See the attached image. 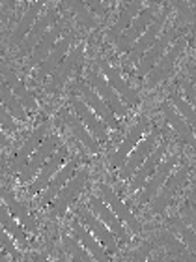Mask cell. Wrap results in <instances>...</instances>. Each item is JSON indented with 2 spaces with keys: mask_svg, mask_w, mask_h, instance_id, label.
<instances>
[{
  "mask_svg": "<svg viewBox=\"0 0 196 262\" xmlns=\"http://www.w3.org/2000/svg\"><path fill=\"white\" fill-rule=\"evenodd\" d=\"M73 213H75L77 217L82 221V225H84V227H86V229L90 230L95 238H97V242L105 247V249H107V253H109L110 257L120 255V244H118V238L110 232V229L107 227V225L101 223V221L93 215L92 210H90L86 204L79 202V204L73 208Z\"/></svg>",
  "mask_w": 196,
  "mask_h": 262,
  "instance_id": "cell-1",
  "label": "cell"
},
{
  "mask_svg": "<svg viewBox=\"0 0 196 262\" xmlns=\"http://www.w3.org/2000/svg\"><path fill=\"white\" fill-rule=\"evenodd\" d=\"M71 86L77 88V92H79L82 101L103 120V124L109 127V129H112V131L121 129V124H120V120H118V116L109 109V105L105 103L103 99H101V96L93 90L92 84H88V82H84V81H75Z\"/></svg>",
  "mask_w": 196,
  "mask_h": 262,
  "instance_id": "cell-2",
  "label": "cell"
},
{
  "mask_svg": "<svg viewBox=\"0 0 196 262\" xmlns=\"http://www.w3.org/2000/svg\"><path fill=\"white\" fill-rule=\"evenodd\" d=\"M97 193H99V196H101V199L109 204L110 210L118 215V219H120L121 223L126 225L127 230H131L135 236L140 234L142 230H144V227H142V223H140V219L136 217L135 213H133V210L127 206L126 202L121 201L118 193H114V189H112L109 184H105V182H97Z\"/></svg>",
  "mask_w": 196,
  "mask_h": 262,
  "instance_id": "cell-3",
  "label": "cell"
},
{
  "mask_svg": "<svg viewBox=\"0 0 196 262\" xmlns=\"http://www.w3.org/2000/svg\"><path fill=\"white\" fill-rule=\"evenodd\" d=\"M58 146H60V137L56 135V133H51V135L41 142V146L34 152V156L30 158V161H28V165L24 167V170L19 174V182H21L22 186H30V184L36 180V176L39 174V170L43 169V165L58 152Z\"/></svg>",
  "mask_w": 196,
  "mask_h": 262,
  "instance_id": "cell-4",
  "label": "cell"
},
{
  "mask_svg": "<svg viewBox=\"0 0 196 262\" xmlns=\"http://www.w3.org/2000/svg\"><path fill=\"white\" fill-rule=\"evenodd\" d=\"M178 38H180V27H170L166 30H163V34L159 36V39L153 43L152 49L148 51L146 55H144V58L138 62V66H136V75L140 77V79H146L152 73L153 68L159 64V60L166 55L170 45L174 43Z\"/></svg>",
  "mask_w": 196,
  "mask_h": 262,
  "instance_id": "cell-5",
  "label": "cell"
},
{
  "mask_svg": "<svg viewBox=\"0 0 196 262\" xmlns=\"http://www.w3.org/2000/svg\"><path fill=\"white\" fill-rule=\"evenodd\" d=\"M86 182H88V169H81L69 182H67V186L62 189L60 195L56 196L55 202L51 204L49 217L51 219L64 217V213L73 206V202L79 199V195L82 193V189L86 187Z\"/></svg>",
  "mask_w": 196,
  "mask_h": 262,
  "instance_id": "cell-6",
  "label": "cell"
},
{
  "mask_svg": "<svg viewBox=\"0 0 196 262\" xmlns=\"http://www.w3.org/2000/svg\"><path fill=\"white\" fill-rule=\"evenodd\" d=\"M51 127H53L51 122H43V124H39V126L28 135V139L22 142V146L17 150L13 159H11L10 170L13 174H21L22 170H24V167L28 165V161H30V158L34 156V152H36V150L41 146V142L51 135Z\"/></svg>",
  "mask_w": 196,
  "mask_h": 262,
  "instance_id": "cell-7",
  "label": "cell"
},
{
  "mask_svg": "<svg viewBox=\"0 0 196 262\" xmlns=\"http://www.w3.org/2000/svg\"><path fill=\"white\" fill-rule=\"evenodd\" d=\"M159 137H161V131L153 129L150 135H146L138 142V146L129 154V158H127L124 169L120 170V180L129 182L131 178L136 174V170L140 169L142 165H144V161H146V159L155 152V148L159 146Z\"/></svg>",
  "mask_w": 196,
  "mask_h": 262,
  "instance_id": "cell-8",
  "label": "cell"
},
{
  "mask_svg": "<svg viewBox=\"0 0 196 262\" xmlns=\"http://www.w3.org/2000/svg\"><path fill=\"white\" fill-rule=\"evenodd\" d=\"M97 66L99 70H101V73L105 75V79L109 81V84L116 90V94L121 98V101L129 107V109H135V107H140L142 103V98L140 94L136 92L135 88L131 86L129 82L121 77V71L118 70V68H114V66H110L107 60H103V58H99L97 60Z\"/></svg>",
  "mask_w": 196,
  "mask_h": 262,
  "instance_id": "cell-9",
  "label": "cell"
},
{
  "mask_svg": "<svg viewBox=\"0 0 196 262\" xmlns=\"http://www.w3.org/2000/svg\"><path fill=\"white\" fill-rule=\"evenodd\" d=\"M155 17H157L155 8H153V6H144V10L140 11V15L135 17V21L131 23V27L127 28L126 32L121 34L116 41H112L116 51H118V53H129V51L133 49V45L144 36V32L148 30V27L152 25Z\"/></svg>",
  "mask_w": 196,
  "mask_h": 262,
  "instance_id": "cell-10",
  "label": "cell"
},
{
  "mask_svg": "<svg viewBox=\"0 0 196 262\" xmlns=\"http://www.w3.org/2000/svg\"><path fill=\"white\" fill-rule=\"evenodd\" d=\"M60 19H62V17L58 15V8H56V6H49L43 15H39V19L36 21V25H34V28L30 30V34L24 38V41L19 45L17 55H19V56H28V58H30V55H32L34 49L38 47L39 41L43 39L45 34L49 32L51 28L55 27Z\"/></svg>",
  "mask_w": 196,
  "mask_h": 262,
  "instance_id": "cell-11",
  "label": "cell"
},
{
  "mask_svg": "<svg viewBox=\"0 0 196 262\" xmlns=\"http://www.w3.org/2000/svg\"><path fill=\"white\" fill-rule=\"evenodd\" d=\"M187 47V39L185 38H178L174 41V43L170 45V49L166 51V55L159 60V64L155 66L152 70V73L146 77V81H144V86L146 88H155L159 86L163 81H166L170 77V73H172V70H174L176 62H178V58L181 56V53H183V49Z\"/></svg>",
  "mask_w": 196,
  "mask_h": 262,
  "instance_id": "cell-12",
  "label": "cell"
},
{
  "mask_svg": "<svg viewBox=\"0 0 196 262\" xmlns=\"http://www.w3.org/2000/svg\"><path fill=\"white\" fill-rule=\"evenodd\" d=\"M82 58H84V43H79L77 47L69 51V55L62 62L56 71L51 75V81L47 84V92L58 94L64 88V84L69 81V77L73 73H79L82 68Z\"/></svg>",
  "mask_w": 196,
  "mask_h": 262,
  "instance_id": "cell-13",
  "label": "cell"
},
{
  "mask_svg": "<svg viewBox=\"0 0 196 262\" xmlns=\"http://www.w3.org/2000/svg\"><path fill=\"white\" fill-rule=\"evenodd\" d=\"M148 126H150V118H148L146 115H142L140 118H138V122L129 129V133H127L126 139L121 141L120 146L116 148V152L110 154L109 163L112 165L114 169H120V170L124 169V165H126L129 154L133 152V150L138 146V142L144 139V131L148 129Z\"/></svg>",
  "mask_w": 196,
  "mask_h": 262,
  "instance_id": "cell-14",
  "label": "cell"
},
{
  "mask_svg": "<svg viewBox=\"0 0 196 262\" xmlns=\"http://www.w3.org/2000/svg\"><path fill=\"white\" fill-rule=\"evenodd\" d=\"M88 208L92 210V213L101 221V223H105L109 227L110 232H112L118 240H121V244H129L131 238H129V232H127V227L118 219V215L110 210V206L101 199V196L99 195L88 196Z\"/></svg>",
  "mask_w": 196,
  "mask_h": 262,
  "instance_id": "cell-15",
  "label": "cell"
},
{
  "mask_svg": "<svg viewBox=\"0 0 196 262\" xmlns=\"http://www.w3.org/2000/svg\"><path fill=\"white\" fill-rule=\"evenodd\" d=\"M166 17H168V10H166V8H163V10H161V13H157V17L153 19V23L148 27V30L144 32V36H142V38L138 39L135 45H133V49L127 53V62H129V64L138 66V62L144 58V55L152 49L153 43H155V41L159 39V36L163 34Z\"/></svg>",
  "mask_w": 196,
  "mask_h": 262,
  "instance_id": "cell-16",
  "label": "cell"
},
{
  "mask_svg": "<svg viewBox=\"0 0 196 262\" xmlns=\"http://www.w3.org/2000/svg\"><path fill=\"white\" fill-rule=\"evenodd\" d=\"M178 158H180V154H170L168 158L163 159V163L159 165V169L155 170V174L148 180V184L144 186V189H142L140 196H138V204H140V206L152 204V201L157 196V193L163 189V186L170 178L172 170L176 169V165H178Z\"/></svg>",
  "mask_w": 196,
  "mask_h": 262,
  "instance_id": "cell-17",
  "label": "cell"
},
{
  "mask_svg": "<svg viewBox=\"0 0 196 262\" xmlns=\"http://www.w3.org/2000/svg\"><path fill=\"white\" fill-rule=\"evenodd\" d=\"M88 81H90V84L93 86V90L101 96V99L109 105V109L118 116V120H120V118H126V116L129 115V107L121 101V98L116 94L114 88L110 86L103 73H97L95 70H90L88 71Z\"/></svg>",
  "mask_w": 196,
  "mask_h": 262,
  "instance_id": "cell-18",
  "label": "cell"
},
{
  "mask_svg": "<svg viewBox=\"0 0 196 262\" xmlns=\"http://www.w3.org/2000/svg\"><path fill=\"white\" fill-rule=\"evenodd\" d=\"M187 176H189V167H187V165H181L180 169H176V172L170 174V178L166 180L163 189H161V191L157 193V196L152 201V204H150V213H153V215L163 213L164 210L170 206V202H172L174 195L178 193V189L187 182Z\"/></svg>",
  "mask_w": 196,
  "mask_h": 262,
  "instance_id": "cell-19",
  "label": "cell"
},
{
  "mask_svg": "<svg viewBox=\"0 0 196 262\" xmlns=\"http://www.w3.org/2000/svg\"><path fill=\"white\" fill-rule=\"evenodd\" d=\"M67 146H62L58 148V152L53 156V158L47 161V163L43 165V169L39 170V174L36 176V180L30 184V186L27 187V195L28 199H34V196L38 195V193H43L45 189H47V186H49V182L55 178V174L58 172V170L62 169L65 165V159H67Z\"/></svg>",
  "mask_w": 196,
  "mask_h": 262,
  "instance_id": "cell-20",
  "label": "cell"
},
{
  "mask_svg": "<svg viewBox=\"0 0 196 262\" xmlns=\"http://www.w3.org/2000/svg\"><path fill=\"white\" fill-rule=\"evenodd\" d=\"M67 98H69V105L73 107L75 115L84 122V126L88 127V131H90L97 141H107V139H109V127L105 126L103 120H101V118L82 101L81 96H77L73 90H69V96H67Z\"/></svg>",
  "mask_w": 196,
  "mask_h": 262,
  "instance_id": "cell-21",
  "label": "cell"
},
{
  "mask_svg": "<svg viewBox=\"0 0 196 262\" xmlns=\"http://www.w3.org/2000/svg\"><path fill=\"white\" fill-rule=\"evenodd\" d=\"M69 227H71V232H73V238H75V240L79 242V244H81V246L84 247L90 255H92L93 260L95 262H114L112 260V257L107 253V249L99 244L97 238H95V236H93L92 232L82 225V221L77 217V215L71 217Z\"/></svg>",
  "mask_w": 196,
  "mask_h": 262,
  "instance_id": "cell-22",
  "label": "cell"
},
{
  "mask_svg": "<svg viewBox=\"0 0 196 262\" xmlns=\"http://www.w3.org/2000/svg\"><path fill=\"white\" fill-rule=\"evenodd\" d=\"M0 71H2V81L11 88V92L15 94L17 99L22 103V107L27 109V113H36V111L39 109L38 99L34 98L32 90L17 77V73L11 70L10 64H8L6 60H2V64H0Z\"/></svg>",
  "mask_w": 196,
  "mask_h": 262,
  "instance_id": "cell-23",
  "label": "cell"
},
{
  "mask_svg": "<svg viewBox=\"0 0 196 262\" xmlns=\"http://www.w3.org/2000/svg\"><path fill=\"white\" fill-rule=\"evenodd\" d=\"M77 165H79V161H77V159H69V161H67V163H65L64 167L56 172L55 178L49 182L47 189L39 195V199H38V206L39 208H47V206H51V204L55 202L56 196L60 195L62 189L67 186V182H69L71 178L77 174Z\"/></svg>",
  "mask_w": 196,
  "mask_h": 262,
  "instance_id": "cell-24",
  "label": "cell"
},
{
  "mask_svg": "<svg viewBox=\"0 0 196 262\" xmlns=\"http://www.w3.org/2000/svg\"><path fill=\"white\" fill-rule=\"evenodd\" d=\"M2 204L10 210L11 217L17 219V221L24 227L27 232H30V234H36V232H38V221L34 217V213H30V208L22 201H19L15 196V193L10 191L8 187H2Z\"/></svg>",
  "mask_w": 196,
  "mask_h": 262,
  "instance_id": "cell-25",
  "label": "cell"
},
{
  "mask_svg": "<svg viewBox=\"0 0 196 262\" xmlns=\"http://www.w3.org/2000/svg\"><path fill=\"white\" fill-rule=\"evenodd\" d=\"M166 150H168V144H166V142H159V146L155 148V152H153L152 156L144 161V165L136 170V174L129 180V191L131 193L138 191V189H144V186L148 184V180L155 174V170L159 169V165L163 163Z\"/></svg>",
  "mask_w": 196,
  "mask_h": 262,
  "instance_id": "cell-26",
  "label": "cell"
},
{
  "mask_svg": "<svg viewBox=\"0 0 196 262\" xmlns=\"http://www.w3.org/2000/svg\"><path fill=\"white\" fill-rule=\"evenodd\" d=\"M71 41H73V32H67L62 36L60 41L55 45V49L51 51V55L47 56V60L36 70V79L38 81H43L45 77L53 75L56 71V68L67 58V55H69L71 51Z\"/></svg>",
  "mask_w": 196,
  "mask_h": 262,
  "instance_id": "cell-27",
  "label": "cell"
},
{
  "mask_svg": "<svg viewBox=\"0 0 196 262\" xmlns=\"http://www.w3.org/2000/svg\"><path fill=\"white\" fill-rule=\"evenodd\" d=\"M64 30H65V21L64 19H60L55 27L51 28L49 32L45 34L43 39L39 41L38 47H36L34 53L30 55V58H28V66H30V68H36V70H38L39 66L47 60V56L51 55V51L55 49V45L60 41L62 32H64Z\"/></svg>",
  "mask_w": 196,
  "mask_h": 262,
  "instance_id": "cell-28",
  "label": "cell"
},
{
  "mask_svg": "<svg viewBox=\"0 0 196 262\" xmlns=\"http://www.w3.org/2000/svg\"><path fill=\"white\" fill-rule=\"evenodd\" d=\"M60 116L64 118L65 126L69 127L71 133H73V135L82 142V146L86 148L92 156H99V152H101V148H99V141L92 135V133H90V131H88V127L84 126V122H82L75 113H71V111H67V109H62Z\"/></svg>",
  "mask_w": 196,
  "mask_h": 262,
  "instance_id": "cell-29",
  "label": "cell"
},
{
  "mask_svg": "<svg viewBox=\"0 0 196 262\" xmlns=\"http://www.w3.org/2000/svg\"><path fill=\"white\" fill-rule=\"evenodd\" d=\"M142 10H144L142 2H124V4H120V13H118V19H116L114 25L107 30V39H109L110 43H112V41H116L121 34L126 32L127 28L131 27V23L135 21V17L140 15Z\"/></svg>",
  "mask_w": 196,
  "mask_h": 262,
  "instance_id": "cell-30",
  "label": "cell"
},
{
  "mask_svg": "<svg viewBox=\"0 0 196 262\" xmlns=\"http://www.w3.org/2000/svg\"><path fill=\"white\" fill-rule=\"evenodd\" d=\"M41 10H43V2H41V0H38V2H32V4L28 6L27 11L22 13V17L19 19L17 27L13 28V32H11V36H10V45H11V47L21 45L22 41H24V38L30 34V30L34 28L36 21L39 19V13H41Z\"/></svg>",
  "mask_w": 196,
  "mask_h": 262,
  "instance_id": "cell-31",
  "label": "cell"
},
{
  "mask_svg": "<svg viewBox=\"0 0 196 262\" xmlns=\"http://www.w3.org/2000/svg\"><path fill=\"white\" fill-rule=\"evenodd\" d=\"M161 113L164 115V120H166V124H170V127L176 131V135L180 137V139L185 142V144H189V146L196 150V135H194V131H192L191 126H189V124L183 120V116H181L180 113L174 109V105L166 103V101H164V103L161 105Z\"/></svg>",
  "mask_w": 196,
  "mask_h": 262,
  "instance_id": "cell-32",
  "label": "cell"
},
{
  "mask_svg": "<svg viewBox=\"0 0 196 262\" xmlns=\"http://www.w3.org/2000/svg\"><path fill=\"white\" fill-rule=\"evenodd\" d=\"M0 221H2V230L8 232V234L13 238V242L17 244V247H19L22 253L30 251V242H28L27 230H24V227H22L17 219L11 217L10 210H8L4 204H2V208H0Z\"/></svg>",
  "mask_w": 196,
  "mask_h": 262,
  "instance_id": "cell-33",
  "label": "cell"
},
{
  "mask_svg": "<svg viewBox=\"0 0 196 262\" xmlns=\"http://www.w3.org/2000/svg\"><path fill=\"white\" fill-rule=\"evenodd\" d=\"M157 238H159V242L166 247V251H168L178 262H196V257L189 251V247H187L180 238H176L174 232H170L168 229L159 230Z\"/></svg>",
  "mask_w": 196,
  "mask_h": 262,
  "instance_id": "cell-34",
  "label": "cell"
},
{
  "mask_svg": "<svg viewBox=\"0 0 196 262\" xmlns=\"http://www.w3.org/2000/svg\"><path fill=\"white\" fill-rule=\"evenodd\" d=\"M0 99H2V107H4V109H8V113H10L15 120H21V122L28 120L27 109L22 107V103L17 99V96L11 92V88L8 86L4 81L0 82Z\"/></svg>",
  "mask_w": 196,
  "mask_h": 262,
  "instance_id": "cell-35",
  "label": "cell"
},
{
  "mask_svg": "<svg viewBox=\"0 0 196 262\" xmlns=\"http://www.w3.org/2000/svg\"><path fill=\"white\" fill-rule=\"evenodd\" d=\"M168 230L180 236V240L189 247V251L196 257V232L180 217V215H172V217L168 219Z\"/></svg>",
  "mask_w": 196,
  "mask_h": 262,
  "instance_id": "cell-36",
  "label": "cell"
},
{
  "mask_svg": "<svg viewBox=\"0 0 196 262\" xmlns=\"http://www.w3.org/2000/svg\"><path fill=\"white\" fill-rule=\"evenodd\" d=\"M168 98H170V103L174 105V109L183 116V120L191 126V129L194 131V135H196V111L187 103V99L183 98L181 92H178L176 88H170L168 90Z\"/></svg>",
  "mask_w": 196,
  "mask_h": 262,
  "instance_id": "cell-37",
  "label": "cell"
},
{
  "mask_svg": "<svg viewBox=\"0 0 196 262\" xmlns=\"http://www.w3.org/2000/svg\"><path fill=\"white\" fill-rule=\"evenodd\" d=\"M65 6L75 13L77 23H79L82 28L92 30V28L97 27V19H95V15H93V11L88 8L86 2H65Z\"/></svg>",
  "mask_w": 196,
  "mask_h": 262,
  "instance_id": "cell-38",
  "label": "cell"
},
{
  "mask_svg": "<svg viewBox=\"0 0 196 262\" xmlns=\"http://www.w3.org/2000/svg\"><path fill=\"white\" fill-rule=\"evenodd\" d=\"M60 238H62V246H64L65 251L71 255L73 262H95L92 255H90V253H88L86 249H84V247H82L81 244H79V242L73 238V236L62 232Z\"/></svg>",
  "mask_w": 196,
  "mask_h": 262,
  "instance_id": "cell-39",
  "label": "cell"
},
{
  "mask_svg": "<svg viewBox=\"0 0 196 262\" xmlns=\"http://www.w3.org/2000/svg\"><path fill=\"white\" fill-rule=\"evenodd\" d=\"M2 253H10L11 258H13L15 262L24 260V253L17 247V244L13 242V238H11L8 232H4V230H2Z\"/></svg>",
  "mask_w": 196,
  "mask_h": 262,
  "instance_id": "cell-40",
  "label": "cell"
},
{
  "mask_svg": "<svg viewBox=\"0 0 196 262\" xmlns=\"http://www.w3.org/2000/svg\"><path fill=\"white\" fill-rule=\"evenodd\" d=\"M176 10H178V19H180V25L185 27L189 23H194L196 19V11L192 10L191 2H174Z\"/></svg>",
  "mask_w": 196,
  "mask_h": 262,
  "instance_id": "cell-41",
  "label": "cell"
},
{
  "mask_svg": "<svg viewBox=\"0 0 196 262\" xmlns=\"http://www.w3.org/2000/svg\"><path fill=\"white\" fill-rule=\"evenodd\" d=\"M178 84H180L181 90H183V98L187 99V103L196 111V86L191 82V79L180 77V79H178Z\"/></svg>",
  "mask_w": 196,
  "mask_h": 262,
  "instance_id": "cell-42",
  "label": "cell"
},
{
  "mask_svg": "<svg viewBox=\"0 0 196 262\" xmlns=\"http://www.w3.org/2000/svg\"><path fill=\"white\" fill-rule=\"evenodd\" d=\"M150 253H152V244L150 242H144L140 247H136L135 251L131 253L127 262H150Z\"/></svg>",
  "mask_w": 196,
  "mask_h": 262,
  "instance_id": "cell-43",
  "label": "cell"
},
{
  "mask_svg": "<svg viewBox=\"0 0 196 262\" xmlns=\"http://www.w3.org/2000/svg\"><path fill=\"white\" fill-rule=\"evenodd\" d=\"M180 217L196 232V210L189 204V202H185V204L180 208Z\"/></svg>",
  "mask_w": 196,
  "mask_h": 262,
  "instance_id": "cell-44",
  "label": "cell"
},
{
  "mask_svg": "<svg viewBox=\"0 0 196 262\" xmlns=\"http://www.w3.org/2000/svg\"><path fill=\"white\" fill-rule=\"evenodd\" d=\"M0 122H2V129L4 131H10V133H15L17 131V120L4 107H0Z\"/></svg>",
  "mask_w": 196,
  "mask_h": 262,
  "instance_id": "cell-45",
  "label": "cell"
},
{
  "mask_svg": "<svg viewBox=\"0 0 196 262\" xmlns=\"http://www.w3.org/2000/svg\"><path fill=\"white\" fill-rule=\"evenodd\" d=\"M86 4H88V8L93 11V13H97V15H101V17H105L107 13H109V10H107L101 2H97V0H93V2H86Z\"/></svg>",
  "mask_w": 196,
  "mask_h": 262,
  "instance_id": "cell-46",
  "label": "cell"
},
{
  "mask_svg": "<svg viewBox=\"0 0 196 262\" xmlns=\"http://www.w3.org/2000/svg\"><path fill=\"white\" fill-rule=\"evenodd\" d=\"M30 262H53L51 260V251L49 249H43V251L39 253H34V257Z\"/></svg>",
  "mask_w": 196,
  "mask_h": 262,
  "instance_id": "cell-47",
  "label": "cell"
},
{
  "mask_svg": "<svg viewBox=\"0 0 196 262\" xmlns=\"http://www.w3.org/2000/svg\"><path fill=\"white\" fill-rule=\"evenodd\" d=\"M187 73H189V77H191V82L196 86V64L192 60L187 62Z\"/></svg>",
  "mask_w": 196,
  "mask_h": 262,
  "instance_id": "cell-48",
  "label": "cell"
},
{
  "mask_svg": "<svg viewBox=\"0 0 196 262\" xmlns=\"http://www.w3.org/2000/svg\"><path fill=\"white\" fill-rule=\"evenodd\" d=\"M187 202H189V204H191V206L196 210V187L192 189L191 193H189V199H187Z\"/></svg>",
  "mask_w": 196,
  "mask_h": 262,
  "instance_id": "cell-49",
  "label": "cell"
},
{
  "mask_svg": "<svg viewBox=\"0 0 196 262\" xmlns=\"http://www.w3.org/2000/svg\"><path fill=\"white\" fill-rule=\"evenodd\" d=\"M152 262H164V255L161 253V255H157L155 258H152Z\"/></svg>",
  "mask_w": 196,
  "mask_h": 262,
  "instance_id": "cell-50",
  "label": "cell"
},
{
  "mask_svg": "<svg viewBox=\"0 0 196 262\" xmlns=\"http://www.w3.org/2000/svg\"><path fill=\"white\" fill-rule=\"evenodd\" d=\"M53 262H62V260H60V258H55V260H53Z\"/></svg>",
  "mask_w": 196,
  "mask_h": 262,
  "instance_id": "cell-51",
  "label": "cell"
}]
</instances>
